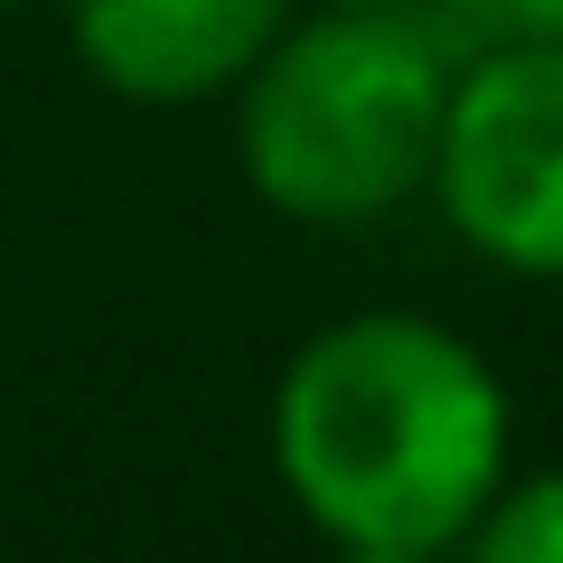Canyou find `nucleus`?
Wrapping results in <instances>:
<instances>
[{"label":"nucleus","instance_id":"1","mask_svg":"<svg viewBox=\"0 0 563 563\" xmlns=\"http://www.w3.org/2000/svg\"><path fill=\"white\" fill-rule=\"evenodd\" d=\"M273 479L347 563H442L517 470L507 376L432 310H347L273 376Z\"/></svg>","mask_w":563,"mask_h":563},{"label":"nucleus","instance_id":"2","mask_svg":"<svg viewBox=\"0 0 563 563\" xmlns=\"http://www.w3.org/2000/svg\"><path fill=\"white\" fill-rule=\"evenodd\" d=\"M461 47L432 10H310L235 85V169L291 225H376L432 188Z\"/></svg>","mask_w":563,"mask_h":563},{"label":"nucleus","instance_id":"3","mask_svg":"<svg viewBox=\"0 0 563 563\" xmlns=\"http://www.w3.org/2000/svg\"><path fill=\"white\" fill-rule=\"evenodd\" d=\"M442 225L517 282H563V38L470 47L432 151Z\"/></svg>","mask_w":563,"mask_h":563},{"label":"nucleus","instance_id":"4","mask_svg":"<svg viewBox=\"0 0 563 563\" xmlns=\"http://www.w3.org/2000/svg\"><path fill=\"white\" fill-rule=\"evenodd\" d=\"M301 0H66V47L113 103H225Z\"/></svg>","mask_w":563,"mask_h":563},{"label":"nucleus","instance_id":"5","mask_svg":"<svg viewBox=\"0 0 563 563\" xmlns=\"http://www.w3.org/2000/svg\"><path fill=\"white\" fill-rule=\"evenodd\" d=\"M461 554L479 563H563V461L554 470H507L488 517L470 526Z\"/></svg>","mask_w":563,"mask_h":563},{"label":"nucleus","instance_id":"6","mask_svg":"<svg viewBox=\"0 0 563 563\" xmlns=\"http://www.w3.org/2000/svg\"><path fill=\"white\" fill-rule=\"evenodd\" d=\"M432 29L451 47H526V38H563V0H422Z\"/></svg>","mask_w":563,"mask_h":563},{"label":"nucleus","instance_id":"7","mask_svg":"<svg viewBox=\"0 0 563 563\" xmlns=\"http://www.w3.org/2000/svg\"><path fill=\"white\" fill-rule=\"evenodd\" d=\"M310 10H422V0H310Z\"/></svg>","mask_w":563,"mask_h":563},{"label":"nucleus","instance_id":"8","mask_svg":"<svg viewBox=\"0 0 563 563\" xmlns=\"http://www.w3.org/2000/svg\"><path fill=\"white\" fill-rule=\"evenodd\" d=\"M0 10H38V0H0Z\"/></svg>","mask_w":563,"mask_h":563}]
</instances>
